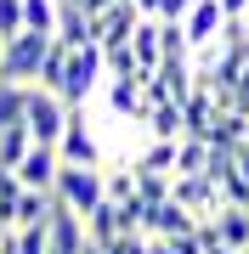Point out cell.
Listing matches in <instances>:
<instances>
[{"label": "cell", "instance_id": "cell-1", "mask_svg": "<svg viewBox=\"0 0 249 254\" xmlns=\"http://www.w3.org/2000/svg\"><path fill=\"white\" fill-rule=\"evenodd\" d=\"M108 79V51L96 46H74L68 51V68H63V85H57V96L68 102V108H85V96L96 91V85Z\"/></svg>", "mask_w": 249, "mask_h": 254}, {"label": "cell", "instance_id": "cell-2", "mask_svg": "<svg viewBox=\"0 0 249 254\" xmlns=\"http://www.w3.org/2000/svg\"><path fill=\"white\" fill-rule=\"evenodd\" d=\"M51 51V34H40V28H23V34L6 40V51H0V79H17V85H34L40 79V63H46Z\"/></svg>", "mask_w": 249, "mask_h": 254}, {"label": "cell", "instance_id": "cell-3", "mask_svg": "<svg viewBox=\"0 0 249 254\" xmlns=\"http://www.w3.org/2000/svg\"><path fill=\"white\" fill-rule=\"evenodd\" d=\"M57 198L74 209V215H91V209L108 198V170H102V164H63V175H57Z\"/></svg>", "mask_w": 249, "mask_h": 254}, {"label": "cell", "instance_id": "cell-4", "mask_svg": "<svg viewBox=\"0 0 249 254\" xmlns=\"http://www.w3.org/2000/svg\"><path fill=\"white\" fill-rule=\"evenodd\" d=\"M23 125L34 130V141L57 147L63 141V125H68V102L51 91V85H28V108H23Z\"/></svg>", "mask_w": 249, "mask_h": 254}, {"label": "cell", "instance_id": "cell-5", "mask_svg": "<svg viewBox=\"0 0 249 254\" xmlns=\"http://www.w3.org/2000/svg\"><path fill=\"white\" fill-rule=\"evenodd\" d=\"M170 198L187 203L198 220H210L215 209L227 203V192H221V181H215V175H175V181H170Z\"/></svg>", "mask_w": 249, "mask_h": 254}, {"label": "cell", "instance_id": "cell-6", "mask_svg": "<svg viewBox=\"0 0 249 254\" xmlns=\"http://www.w3.org/2000/svg\"><path fill=\"white\" fill-rule=\"evenodd\" d=\"M57 153H63V164H102V141H96L91 119H85L80 108H68V125H63Z\"/></svg>", "mask_w": 249, "mask_h": 254}, {"label": "cell", "instance_id": "cell-7", "mask_svg": "<svg viewBox=\"0 0 249 254\" xmlns=\"http://www.w3.org/2000/svg\"><path fill=\"white\" fill-rule=\"evenodd\" d=\"M136 23H142L136 0H113V6H102L96 17H91V28H96V46H130Z\"/></svg>", "mask_w": 249, "mask_h": 254}, {"label": "cell", "instance_id": "cell-8", "mask_svg": "<svg viewBox=\"0 0 249 254\" xmlns=\"http://www.w3.org/2000/svg\"><path fill=\"white\" fill-rule=\"evenodd\" d=\"M204 243H232V249H249V209L244 203H221L210 220L198 226Z\"/></svg>", "mask_w": 249, "mask_h": 254}, {"label": "cell", "instance_id": "cell-9", "mask_svg": "<svg viewBox=\"0 0 249 254\" xmlns=\"http://www.w3.org/2000/svg\"><path fill=\"white\" fill-rule=\"evenodd\" d=\"M142 130L159 141H181L187 136V113L175 96H148V108H142Z\"/></svg>", "mask_w": 249, "mask_h": 254}, {"label": "cell", "instance_id": "cell-10", "mask_svg": "<svg viewBox=\"0 0 249 254\" xmlns=\"http://www.w3.org/2000/svg\"><path fill=\"white\" fill-rule=\"evenodd\" d=\"M57 175H63V153L46 147V141H34L28 158L17 164V181H23V187H40V192H57Z\"/></svg>", "mask_w": 249, "mask_h": 254}, {"label": "cell", "instance_id": "cell-11", "mask_svg": "<svg viewBox=\"0 0 249 254\" xmlns=\"http://www.w3.org/2000/svg\"><path fill=\"white\" fill-rule=\"evenodd\" d=\"M181 28H187V40H193V51L210 46V40L227 34V6H221V0H198V6L181 17Z\"/></svg>", "mask_w": 249, "mask_h": 254}, {"label": "cell", "instance_id": "cell-12", "mask_svg": "<svg viewBox=\"0 0 249 254\" xmlns=\"http://www.w3.org/2000/svg\"><path fill=\"white\" fill-rule=\"evenodd\" d=\"M142 108H148V91H142V73L136 79H108V113L142 125Z\"/></svg>", "mask_w": 249, "mask_h": 254}, {"label": "cell", "instance_id": "cell-13", "mask_svg": "<svg viewBox=\"0 0 249 254\" xmlns=\"http://www.w3.org/2000/svg\"><path fill=\"white\" fill-rule=\"evenodd\" d=\"M57 40H63V46H91L96 40L91 11H85L80 0H63V6H57Z\"/></svg>", "mask_w": 249, "mask_h": 254}, {"label": "cell", "instance_id": "cell-14", "mask_svg": "<svg viewBox=\"0 0 249 254\" xmlns=\"http://www.w3.org/2000/svg\"><path fill=\"white\" fill-rule=\"evenodd\" d=\"M130 51H136L142 68H159V63H165V17H142L136 34H130Z\"/></svg>", "mask_w": 249, "mask_h": 254}, {"label": "cell", "instance_id": "cell-15", "mask_svg": "<svg viewBox=\"0 0 249 254\" xmlns=\"http://www.w3.org/2000/svg\"><path fill=\"white\" fill-rule=\"evenodd\" d=\"M51 209H57V192L23 187V192H17V209H11V226H46Z\"/></svg>", "mask_w": 249, "mask_h": 254}, {"label": "cell", "instance_id": "cell-16", "mask_svg": "<svg viewBox=\"0 0 249 254\" xmlns=\"http://www.w3.org/2000/svg\"><path fill=\"white\" fill-rule=\"evenodd\" d=\"M175 175H210V141L204 136H181L175 141Z\"/></svg>", "mask_w": 249, "mask_h": 254}, {"label": "cell", "instance_id": "cell-17", "mask_svg": "<svg viewBox=\"0 0 249 254\" xmlns=\"http://www.w3.org/2000/svg\"><path fill=\"white\" fill-rule=\"evenodd\" d=\"M28 147H34V130L28 125H6L0 130V170H17L28 158Z\"/></svg>", "mask_w": 249, "mask_h": 254}, {"label": "cell", "instance_id": "cell-18", "mask_svg": "<svg viewBox=\"0 0 249 254\" xmlns=\"http://www.w3.org/2000/svg\"><path fill=\"white\" fill-rule=\"evenodd\" d=\"M0 254H51V237H46V226H17L0 243Z\"/></svg>", "mask_w": 249, "mask_h": 254}, {"label": "cell", "instance_id": "cell-19", "mask_svg": "<svg viewBox=\"0 0 249 254\" xmlns=\"http://www.w3.org/2000/svg\"><path fill=\"white\" fill-rule=\"evenodd\" d=\"M130 164H142V170H159V175H175V141H159L148 136V147H142Z\"/></svg>", "mask_w": 249, "mask_h": 254}, {"label": "cell", "instance_id": "cell-20", "mask_svg": "<svg viewBox=\"0 0 249 254\" xmlns=\"http://www.w3.org/2000/svg\"><path fill=\"white\" fill-rule=\"evenodd\" d=\"M57 6H63V0H23V28L57 34Z\"/></svg>", "mask_w": 249, "mask_h": 254}, {"label": "cell", "instance_id": "cell-21", "mask_svg": "<svg viewBox=\"0 0 249 254\" xmlns=\"http://www.w3.org/2000/svg\"><path fill=\"white\" fill-rule=\"evenodd\" d=\"M68 51H74V46H63V40L51 34V51H46V63H40V79L34 85H51V91H57V85H63V68H68Z\"/></svg>", "mask_w": 249, "mask_h": 254}, {"label": "cell", "instance_id": "cell-22", "mask_svg": "<svg viewBox=\"0 0 249 254\" xmlns=\"http://www.w3.org/2000/svg\"><path fill=\"white\" fill-rule=\"evenodd\" d=\"M102 51H108V79H136L142 73V63H136L130 46H102Z\"/></svg>", "mask_w": 249, "mask_h": 254}, {"label": "cell", "instance_id": "cell-23", "mask_svg": "<svg viewBox=\"0 0 249 254\" xmlns=\"http://www.w3.org/2000/svg\"><path fill=\"white\" fill-rule=\"evenodd\" d=\"M136 170H130V164H119V170H108V198L113 203H130V198H136Z\"/></svg>", "mask_w": 249, "mask_h": 254}, {"label": "cell", "instance_id": "cell-24", "mask_svg": "<svg viewBox=\"0 0 249 254\" xmlns=\"http://www.w3.org/2000/svg\"><path fill=\"white\" fill-rule=\"evenodd\" d=\"M153 254H204V237L187 232V237H153Z\"/></svg>", "mask_w": 249, "mask_h": 254}, {"label": "cell", "instance_id": "cell-25", "mask_svg": "<svg viewBox=\"0 0 249 254\" xmlns=\"http://www.w3.org/2000/svg\"><path fill=\"white\" fill-rule=\"evenodd\" d=\"M23 34V0H0V40Z\"/></svg>", "mask_w": 249, "mask_h": 254}, {"label": "cell", "instance_id": "cell-26", "mask_svg": "<svg viewBox=\"0 0 249 254\" xmlns=\"http://www.w3.org/2000/svg\"><path fill=\"white\" fill-rule=\"evenodd\" d=\"M193 6H198V0H165V11H159V17H187Z\"/></svg>", "mask_w": 249, "mask_h": 254}, {"label": "cell", "instance_id": "cell-27", "mask_svg": "<svg viewBox=\"0 0 249 254\" xmlns=\"http://www.w3.org/2000/svg\"><path fill=\"white\" fill-rule=\"evenodd\" d=\"M136 11H142V17H159V11H165V0H136Z\"/></svg>", "mask_w": 249, "mask_h": 254}, {"label": "cell", "instance_id": "cell-28", "mask_svg": "<svg viewBox=\"0 0 249 254\" xmlns=\"http://www.w3.org/2000/svg\"><path fill=\"white\" fill-rule=\"evenodd\" d=\"M204 254H249V249H232V243H204Z\"/></svg>", "mask_w": 249, "mask_h": 254}, {"label": "cell", "instance_id": "cell-29", "mask_svg": "<svg viewBox=\"0 0 249 254\" xmlns=\"http://www.w3.org/2000/svg\"><path fill=\"white\" fill-rule=\"evenodd\" d=\"M11 232H17V226H11V220H0V243H6V237H11Z\"/></svg>", "mask_w": 249, "mask_h": 254}, {"label": "cell", "instance_id": "cell-30", "mask_svg": "<svg viewBox=\"0 0 249 254\" xmlns=\"http://www.w3.org/2000/svg\"><path fill=\"white\" fill-rule=\"evenodd\" d=\"M0 51H6V40H0Z\"/></svg>", "mask_w": 249, "mask_h": 254}]
</instances>
